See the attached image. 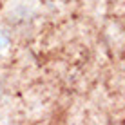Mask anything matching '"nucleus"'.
<instances>
[{"label":"nucleus","instance_id":"f257e3e1","mask_svg":"<svg viewBox=\"0 0 125 125\" xmlns=\"http://www.w3.org/2000/svg\"><path fill=\"white\" fill-rule=\"evenodd\" d=\"M4 47H6V38H4L2 34H0V53L4 51Z\"/></svg>","mask_w":125,"mask_h":125}]
</instances>
